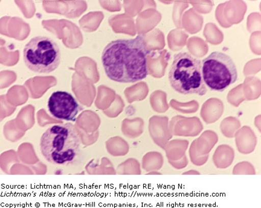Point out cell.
Returning a JSON list of instances; mask_svg holds the SVG:
<instances>
[{
	"label": "cell",
	"instance_id": "6da1fadb",
	"mask_svg": "<svg viewBox=\"0 0 261 208\" xmlns=\"http://www.w3.org/2000/svg\"><path fill=\"white\" fill-rule=\"evenodd\" d=\"M151 52L143 35L129 40H117L108 44L102 54V63L111 80L133 83L148 76L147 57Z\"/></svg>",
	"mask_w": 261,
	"mask_h": 208
},
{
	"label": "cell",
	"instance_id": "7a4b0ae2",
	"mask_svg": "<svg viewBox=\"0 0 261 208\" xmlns=\"http://www.w3.org/2000/svg\"><path fill=\"white\" fill-rule=\"evenodd\" d=\"M81 136L71 123L55 125L42 135L41 153L45 159L57 165L72 164L81 150Z\"/></svg>",
	"mask_w": 261,
	"mask_h": 208
},
{
	"label": "cell",
	"instance_id": "3957f363",
	"mask_svg": "<svg viewBox=\"0 0 261 208\" xmlns=\"http://www.w3.org/2000/svg\"><path fill=\"white\" fill-rule=\"evenodd\" d=\"M168 78L173 89L182 95L204 96L207 92L202 74V62L187 52L174 55Z\"/></svg>",
	"mask_w": 261,
	"mask_h": 208
},
{
	"label": "cell",
	"instance_id": "277c9868",
	"mask_svg": "<svg viewBox=\"0 0 261 208\" xmlns=\"http://www.w3.org/2000/svg\"><path fill=\"white\" fill-rule=\"evenodd\" d=\"M61 53L60 47L52 39L38 36L31 39L24 48L25 66L32 71L49 73L60 66Z\"/></svg>",
	"mask_w": 261,
	"mask_h": 208
},
{
	"label": "cell",
	"instance_id": "5b68a950",
	"mask_svg": "<svg viewBox=\"0 0 261 208\" xmlns=\"http://www.w3.org/2000/svg\"><path fill=\"white\" fill-rule=\"evenodd\" d=\"M202 74L205 85L211 90L223 92L236 82L238 71L228 55L214 51L202 62Z\"/></svg>",
	"mask_w": 261,
	"mask_h": 208
},
{
	"label": "cell",
	"instance_id": "8992f818",
	"mask_svg": "<svg viewBox=\"0 0 261 208\" xmlns=\"http://www.w3.org/2000/svg\"><path fill=\"white\" fill-rule=\"evenodd\" d=\"M48 109L55 118L73 122L76 121L78 113L83 110L73 96L65 91H57L51 94Z\"/></svg>",
	"mask_w": 261,
	"mask_h": 208
},
{
	"label": "cell",
	"instance_id": "52a82bcc",
	"mask_svg": "<svg viewBox=\"0 0 261 208\" xmlns=\"http://www.w3.org/2000/svg\"><path fill=\"white\" fill-rule=\"evenodd\" d=\"M236 143L238 151L243 154L252 153L257 145V137L253 129L245 125L236 133Z\"/></svg>",
	"mask_w": 261,
	"mask_h": 208
},
{
	"label": "cell",
	"instance_id": "ba28073f",
	"mask_svg": "<svg viewBox=\"0 0 261 208\" xmlns=\"http://www.w3.org/2000/svg\"><path fill=\"white\" fill-rule=\"evenodd\" d=\"M224 106L223 101L217 97H212L205 101L201 110V116L207 124L217 122L223 115Z\"/></svg>",
	"mask_w": 261,
	"mask_h": 208
},
{
	"label": "cell",
	"instance_id": "9c48e42d",
	"mask_svg": "<svg viewBox=\"0 0 261 208\" xmlns=\"http://www.w3.org/2000/svg\"><path fill=\"white\" fill-rule=\"evenodd\" d=\"M247 10L246 3L243 1H228L224 3V18L231 25L239 24L243 20Z\"/></svg>",
	"mask_w": 261,
	"mask_h": 208
},
{
	"label": "cell",
	"instance_id": "30bf717a",
	"mask_svg": "<svg viewBox=\"0 0 261 208\" xmlns=\"http://www.w3.org/2000/svg\"><path fill=\"white\" fill-rule=\"evenodd\" d=\"M170 58L166 50L158 52H150L147 57V67L148 74L152 76H161L167 66V62ZM162 76V75H161Z\"/></svg>",
	"mask_w": 261,
	"mask_h": 208
},
{
	"label": "cell",
	"instance_id": "8fae6325",
	"mask_svg": "<svg viewBox=\"0 0 261 208\" xmlns=\"http://www.w3.org/2000/svg\"><path fill=\"white\" fill-rule=\"evenodd\" d=\"M234 151L230 146L223 144L218 146L212 158L214 164L218 169H226L232 164Z\"/></svg>",
	"mask_w": 261,
	"mask_h": 208
},
{
	"label": "cell",
	"instance_id": "7c38bea8",
	"mask_svg": "<svg viewBox=\"0 0 261 208\" xmlns=\"http://www.w3.org/2000/svg\"><path fill=\"white\" fill-rule=\"evenodd\" d=\"M243 89L246 100L258 99L261 94L260 80L254 76H247L243 84Z\"/></svg>",
	"mask_w": 261,
	"mask_h": 208
},
{
	"label": "cell",
	"instance_id": "4fadbf2b",
	"mask_svg": "<svg viewBox=\"0 0 261 208\" xmlns=\"http://www.w3.org/2000/svg\"><path fill=\"white\" fill-rule=\"evenodd\" d=\"M240 120L233 116L227 117L222 121L220 129L225 137L228 139L234 138L238 130L241 128Z\"/></svg>",
	"mask_w": 261,
	"mask_h": 208
},
{
	"label": "cell",
	"instance_id": "5bb4252c",
	"mask_svg": "<svg viewBox=\"0 0 261 208\" xmlns=\"http://www.w3.org/2000/svg\"><path fill=\"white\" fill-rule=\"evenodd\" d=\"M204 36L208 43L212 45L220 44L224 40L223 32L213 22H208L205 25Z\"/></svg>",
	"mask_w": 261,
	"mask_h": 208
},
{
	"label": "cell",
	"instance_id": "9a60e30c",
	"mask_svg": "<svg viewBox=\"0 0 261 208\" xmlns=\"http://www.w3.org/2000/svg\"><path fill=\"white\" fill-rule=\"evenodd\" d=\"M201 141V151L202 155H207L213 149L218 141V137L216 133L212 130H207L203 133L200 139Z\"/></svg>",
	"mask_w": 261,
	"mask_h": 208
},
{
	"label": "cell",
	"instance_id": "2e32d148",
	"mask_svg": "<svg viewBox=\"0 0 261 208\" xmlns=\"http://www.w3.org/2000/svg\"><path fill=\"white\" fill-rule=\"evenodd\" d=\"M190 41L188 46L192 55L196 57L201 58L207 54L208 46L206 42L197 37L192 38Z\"/></svg>",
	"mask_w": 261,
	"mask_h": 208
},
{
	"label": "cell",
	"instance_id": "e0dca14e",
	"mask_svg": "<svg viewBox=\"0 0 261 208\" xmlns=\"http://www.w3.org/2000/svg\"><path fill=\"white\" fill-rule=\"evenodd\" d=\"M227 99L228 103L234 107H239L240 104L246 100L243 93V84H240L228 92Z\"/></svg>",
	"mask_w": 261,
	"mask_h": 208
},
{
	"label": "cell",
	"instance_id": "ac0fdd59",
	"mask_svg": "<svg viewBox=\"0 0 261 208\" xmlns=\"http://www.w3.org/2000/svg\"><path fill=\"white\" fill-rule=\"evenodd\" d=\"M233 175H255L256 170L254 166L249 162H241L234 166Z\"/></svg>",
	"mask_w": 261,
	"mask_h": 208
},
{
	"label": "cell",
	"instance_id": "d6986e66",
	"mask_svg": "<svg viewBox=\"0 0 261 208\" xmlns=\"http://www.w3.org/2000/svg\"><path fill=\"white\" fill-rule=\"evenodd\" d=\"M247 30L252 34L253 32L260 31L261 15L258 12H253L248 16L247 22Z\"/></svg>",
	"mask_w": 261,
	"mask_h": 208
},
{
	"label": "cell",
	"instance_id": "ffe728a7",
	"mask_svg": "<svg viewBox=\"0 0 261 208\" xmlns=\"http://www.w3.org/2000/svg\"><path fill=\"white\" fill-rule=\"evenodd\" d=\"M260 69V58L251 60L245 65L243 71L244 76L247 77L255 75L256 73L259 72Z\"/></svg>",
	"mask_w": 261,
	"mask_h": 208
},
{
	"label": "cell",
	"instance_id": "44dd1931",
	"mask_svg": "<svg viewBox=\"0 0 261 208\" xmlns=\"http://www.w3.org/2000/svg\"><path fill=\"white\" fill-rule=\"evenodd\" d=\"M249 45L253 53L257 55H261V32H254L250 36Z\"/></svg>",
	"mask_w": 261,
	"mask_h": 208
},
{
	"label": "cell",
	"instance_id": "7402d4cb",
	"mask_svg": "<svg viewBox=\"0 0 261 208\" xmlns=\"http://www.w3.org/2000/svg\"><path fill=\"white\" fill-rule=\"evenodd\" d=\"M224 7V3H221L218 6V7L215 11V17L219 24L224 28H229L231 25L228 24L226 19L224 18L223 10Z\"/></svg>",
	"mask_w": 261,
	"mask_h": 208
},
{
	"label": "cell",
	"instance_id": "603a6c76",
	"mask_svg": "<svg viewBox=\"0 0 261 208\" xmlns=\"http://www.w3.org/2000/svg\"><path fill=\"white\" fill-rule=\"evenodd\" d=\"M196 9L201 14H210L214 7V2L212 1H199L194 3Z\"/></svg>",
	"mask_w": 261,
	"mask_h": 208
},
{
	"label": "cell",
	"instance_id": "cb8c5ba5",
	"mask_svg": "<svg viewBox=\"0 0 261 208\" xmlns=\"http://www.w3.org/2000/svg\"><path fill=\"white\" fill-rule=\"evenodd\" d=\"M261 116L260 115H258L256 117L255 119H254V125L256 126L257 128L258 129L259 132H260V125H261Z\"/></svg>",
	"mask_w": 261,
	"mask_h": 208
}]
</instances>
